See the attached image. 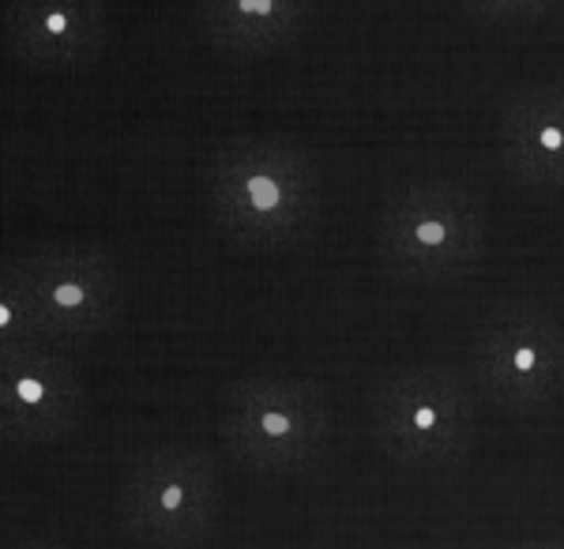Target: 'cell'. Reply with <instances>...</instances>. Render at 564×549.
Segmentation results:
<instances>
[{"label":"cell","instance_id":"obj_10","mask_svg":"<svg viewBox=\"0 0 564 549\" xmlns=\"http://www.w3.org/2000/svg\"><path fill=\"white\" fill-rule=\"evenodd\" d=\"M500 154L527 185L564 189V84H527L500 109Z\"/></svg>","mask_w":564,"mask_h":549},{"label":"cell","instance_id":"obj_5","mask_svg":"<svg viewBox=\"0 0 564 549\" xmlns=\"http://www.w3.org/2000/svg\"><path fill=\"white\" fill-rule=\"evenodd\" d=\"M117 524L143 546L193 549L212 535L223 512L218 466L196 444H148L117 486Z\"/></svg>","mask_w":564,"mask_h":549},{"label":"cell","instance_id":"obj_2","mask_svg":"<svg viewBox=\"0 0 564 549\" xmlns=\"http://www.w3.org/2000/svg\"><path fill=\"white\" fill-rule=\"evenodd\" d=\"M372 437L406 471H448L478 444V396L459 369L417 362L388 369L369 391Z\"/></svg>","mask_w":564,"mask_h":549},{"label":"cell","instance_id":"obj_1","mask_svg":"<svg viewBox=\"0 0 564 549\" xmlns=\"http://www.w3.org/2000/svg\"><path fill=\"white\" fill-rule=\"evenodd\" d=\"M204 204L226 241L252 252L294 249L321 218V162L294 136H230L207 154Z\"/></svg>","mask_w":564,"mask_h":549},{"label":"cell","instance_id":"obj_11","mask_svg":"<svg viewBox=\"0 0 564 549\" xmlns=\"http://www.w3.org/2000/svg\"><path fill=\"white\" fill-rule=\"evenodd\" d=\"M321 20L308 0H204L188 8V23L204 42L238 57H271L297 45Z\"/></svg>","mask_w":564,"mask_h":549},{"label":"cell","instance_id":"obj_12","mask_svg":"<svg viewBox=\"0 0 564 549\" xmlns=\"http://www.w3.org/2000/svg\"><path fill=\"white\" fill-rule=\"evenodd\" d=\"M31 351H57V346H50L45 338V327L20 274L8 268V260H0V358Z\"/></svg>","mask_w":564,"mask_h":549},{"label":"cell","instance_id":"obj_14","mask_svg":"<svg viewBox=\"0 0 564 549\" xmlns=\"http://www.w3.org/2000/svg\"><path fill=\"white\" fill-rule=\"evenodd\" d=\"M0 549H68L61 542H42V538H20V542H4Z\"/></svg>","mask_w":564,"mask_h":549},{"label":"cell","instance_id":"obj_3","mask_svg":"<svg viewBox=\"0 0 564 549\" xmlns=\"http://www.w3.org/2000/svg\"><path fill=\"white\" fill-rule=\"evenodd\" d=\"M377 252L406 282L444 287L467 279L486 256V204L463 181H411L380 207Z\"/></svg>","mask_w":564,"mask_h":549},{"label":"cell","instance_id":"obj_9","mask_svg":"<svg viewBox=\"0 0 564 549\" xmlns=\"http://www.w3.org/2000/svg\"><path fill=\"white\" fill-rule=\"evenodd\" d=\"M0 31L26 68L84 72L113 39V12L95 0H15L0 8Z\"/></svg>","mask_w":564,"mask_h":549},{"label":"cell","instance_id":"obj_7","mask_svg":"<svg viewBox=\"0 0 564 549\" xmlns=\"http://www.w3.org/2000/svg\"><path fill=\"white\" fill-rule=\"evenodd\" d=\"M34 301L45 338L57 351H76L102 338L124 305V274L98 245L50 241L20 256H8Z\"/></svg>","mask_w":564,"mask_h":549},{"label":"cell","instance_id":"obj_8","mask_svg":"<svg viewBox=\"0 0 564 549\" xmlns=\"http://www.w3.org/2000/svg\"><path fill=\"white\" fill-rule=\"evenodd\" d=\"M87 415V380L65 351L0 358V441H68Z\"/></svg>","mask_w":564,"mask_h":549},{"label":"cell","instance_id":"obj_15","mask_svg":"<svg viewBox=\"0 0 564 549\" xmlns=\"http://www.w3.org/2000/svg\"><path fill=\"white\" fill-rule=\"evenodd\" d=\"M508 549H564V542H550V538H539V542H516Z\"/></svg>","mask_w":564,"mask_h":549},{"label":"cell","instance_id":"obj_6","mask_svg":"<svg viewBox=\"0 0 564 549\" xmlns=\"http://www.w3.org/2000/svg\"><path fill=\"white\" fill-rule=\"evenodd\" d=\"M470 388L505 415H542L564 396V320L542 301H508L478 327Z\"/></svg>","mask_w":564,"mask_h":549},{"label":"cell","instance_id":"obj_13","mask_svg":"<svg viewBox=\"0 0 564 549\" xmlns=\"http://www.w3.org/2000/svg\"><path fill=\"white\" fill-rule=\"evenodd\" d=\"M463 15L494 26H539L542 20L564 15V4L561 0H475V4H463Z\"/></svg>","mask_w":564,"mask_h":549},{"label":"cell","instance_id":"obj_4","mask_svg":"<svg viewBox=\"0 0 564 549\" xmlns=\"http://www.w3.org/2000/svg\"><path fill=\"white\" fill-rule=\"evenodd\" d=\"M335 410L324 384L305 377H241L226 388L218 437L230 460L263 474H297L324 460Z\"/></svg>","mask_w":564,"mask_h":549}]
</instances>
